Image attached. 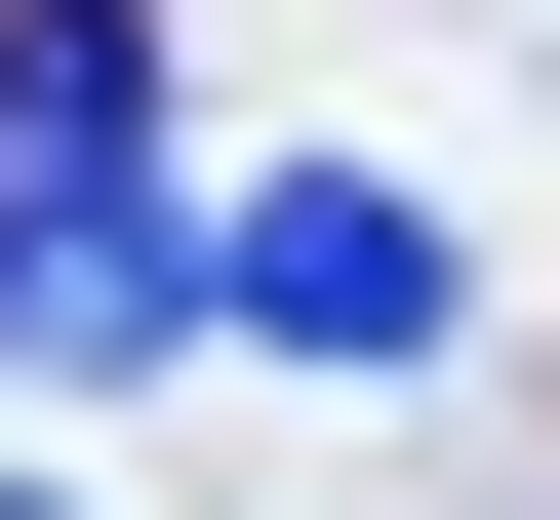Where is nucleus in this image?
I'll return each mask as SVG.
<instances>
[{
  "label": "nucleus",
  "mask_w": 560,
  "mask_h": 520,
  "mask_svg": "<svg viewBox=\"0 0 560 520\" xmlns=\"http://www.w3.org/2000/svg\"><path fill=\"white\" fill-rule=\"evenodd\" d=\"M200 321H241V360H441L480 241H441L400 161H241V200H200Z\"/></svg>",
  "instance_id": "f257e3e1"
},
{
  "label": "nucleus",
  "mask_w": 560,
  "mask_h": 520,
  "mask_svg": "<svg viewBox=\"0 0 560 520\" xmlns=\"http://www.w3.org/2000/svg\"><path fill=\"white\" fill-rule=\"evenodd\" d=\"M81 360H200V200L161 161H0V401H81Z\"/></svg>",
  "instance_id": "f03ea898"
},
{
  "label": "nucleus",
  "mask_w": 560,
  "mask_h": 520,
  "mask_svg": "<svg viewBox=\"0 0 560 520\" xmlns=\"http://www.w3.org/2000/svg\"><path fill=\"white\" fill-rule=\"evenodd\" d=\"M0 161H161V41L120 0H0Z\"/></svg>",
  "instance_id": "7ed1b4c3"
},
{
  "label": "nucleus",
  "mask_w": 560,
  "mask_h": 520,
  "mask_svg": "<svg viewBox=\"0 0 560 520\" xmlns=\"http://www.w3.org/2000/svg\"><path fill=\"white\" fill-rule=\"evenodd\" d=\"M0 520H40V481H0Z\"/></svg>",
  "instance_id": "20e7f679"
}]
</instances>
